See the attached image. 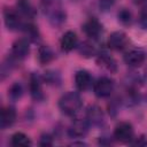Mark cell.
I'll return each instance as SVG.
<instances>
[{"mask_svg": "<svg viewBox=\"0 0 147 147\" xmlns=\"http://www.w3.org/2000/svg\"><path fill=\"white\" fill-rule=\"evenodd\" d=\"M41 9L52 26L59 28L65 22L67 14L60 0H41Z\"/></svg>", "mask_w": 147, "mask_h": 147, "instance_id": "6da1fadb", "label": "cell"}, {"mask_svg": "<svg viewBox=\"0 0 147 147\" xmlns=\"http://www.w3.org/2000/svg\"><path fill=\"white\" fill-rule=\"evenodd\" d=\"M82 98L77 92H67L59 100V108L68 116H72L78 113L82 107Z\"/></svg>", "mask_w": 147, "mask_h": 147, "instance_id": "7a4b0ae2", "label": "cell"}, {"mask_svg": "<svg viewBox=\"0 0 147 147\" xmlns=\"http://www.w3.org/2000/svg\"><path fill=\"white\" fill-rule=\"evenodd\" d=\"M94 94L98 98H107L114 91V82L113 79L108 77H101L99 78L93 86Z\"/></svg>", "mask_w": 147, "mask_h": 147, "instance_id": "3957f363", "label": "cell"}, {"mask_svg": "<svg viewBox=\"0 0 147 147\" xmlns=\"http://www.w3.org/2000/svg\"><path fill=\"white\" fill-rule=\"evenodd\" d=\"M3 20H5V24H6L7 29L10 31L21 30V29H23V26L25 24V23H23L18 11H16L14 9H9V8L3 11Z\"/></svg>", "mask_w": 147, "mask_h": 147, "instance_id": "277c9868", "label": "cell"}, {"mask_svg": "<svg viewBox=\"0 0 147 147\" xmlns=\"http://www.w3.org/2000/svg\"><path fill=\"white\" fill-rule=\"evenodd\" d=\"M114 138L119 142H130L133 139V127L127 122H122L114 130Z\"/></svg>", "mask_w": 147, "mask_h": 147, "instance_id": "5b68a950", "label": "cell"}, {"mask_svg": "<svg viewBox=\"0 0 147 147\" xmlns=\"http://www.w3.org/2000/svg\"><path fill=\"white\" fill-rule=\"evenodd\" d=\"M29 52H30V45H29L28 39H24V38L17 39L11 46V56L15 60L25 59Z\"/></svg>", "mask_w": 147, "mask_h": 147, "instance_id": "8992f818", "label": "cell"}, {"mask_svg": "<svg viewBox=\"0 0 147 147\" xmlns=\"http://www.w3.org/2000/svg\"><path fill=\"white\" fill-rule=\"evenodd\" d=\"M90 123L87 119H76L68 127V134L71 138H83L88 131Z\"/></svg>", "mask_w": 147, "mask_h": 147, "instance_id": "52a82bcc", "label": "cell"}, {"mask_svg": "<svg viewBox=\"0 0 147 147\" xmlns=\"http://www.w3.org/2000/svg\"><path fill=\"white\" fill-rule=\"evenodd\" d=\"M129 40L123 31H115L108 38V47L114 51H121L126 47Z\"/></svg>", "mask_w": 147, "mask_h": 147, "instance_id": "ba28073f", "label": "cell"}, {"mask_svg": "<svg viewBox=\"0 0 147 147\" xmlns=\"http://www.w3.org/2000/svg\"><path fill=\"white\" fill-rule=\"evenodd\" d=\"M83 31L91 39H98L102 33V24L96 18H90L84 23Z\"/></svg>", "mask_w": 147, "mask_h": 147, "instance_id": "9c48e42d", "label": "cell"}, {"mask_svg": "<svg viewBox=\"0 0 147 147\" xmlns=\"http://www.w3.org/2000/svg\"><path fill=\"white\" fill-rule=\"evenodd\" d=\"M42 78L38 75V74H32L30 76V83H29V87H30V94L31 96L39 101L44 98L42 94Z\"/></svg>", "mask_w": 147, "mask_h": 147, "instance_id": "30bf717a", "label": "cell"}, {"mask_svg": "<svg viewBox=\"0 0 147 147\" xmlns=\"http://www.w3.org/2000/svg\"><path fill=\"white\" fill-rule=\"evenodd\" d=\"M124 61L130 67H138L145 61V52L140 48H133L125 53Z\"/></svg>", "mask_w": 147, "mask_h": 147, "instance_id": "8fae6325", "label": "cell"}, {"mask_svg": "<svg viewBox=\"0 0 147 147\" xmlns=\"http://www.w3.org/2000/svg\"><path fill=\"white\" fill-rule=\"evenodd\" d=\"M86 119L90 123V125H101L103 122V113L101 108L96 105L90 106L86 111Z\"/></svg>", "mask_w": 147, "mask_h": 147, "instance_id": "7c38bea8", "label": "cell"}, {"mask_svg": "<svg viewBox=\"0 0 147 147\" xmlns=\"http://www.w3.org/2000/svg\"><path fill=\"white\" fill-rule=\"evenodd\" d=\"M77 44H78V38L74 31H67L62 36L60 41V45L63 52H71L74 48L77 47Z\"/></svg>", "mask_w": 147, "mask_h": 147, "instance_id": "4fadbf2b", "label": "cell"}, {"mask_svg": "<svg viewBox=\"0 0 147 147\" xmlns=\"http://www.w3.org/2000/svg\"><path fill=\"white\" fill-rule=\"evenodd\" d=\"M75 83H76V86L79 91H86L92 85V77H91L88 71L79 70L76 72Z\"/></svg>", "mask_w": 147, "mask_h": 147, "instance_id": "5bb4252c", "label": "cell"}, {"mask_svg": "<svg viewBox=\"0 0 147 147\" xmlns=\"http://www.w3.org/2000/svg\"><path fill=\"white\" fill-rule=\"evenodd\" d=\"M15 119H16V111L14 108H11V107L2 108L1 115H0V126L2 130L13 125Z\"/></svg>", "mask_w": 147, "mask_h": 147, "instance_id": "9a60e30c", "label": "cell"}, {"mask_svg": "<svg viewBox=\"0 0 147 147\" xmlns=\"http://www.w3.org/2000/svg\"><path fill=\"white\" fill-rule=\"evenodd\" d=\"M10 142H11L13 146H16V147H28V146L31 145V140L23 132H16V133H14L11 136Z\"/></svg>", "mask_w": 147, "mask_h": 147, "instance_id": "2e32d148", "label": "cell"}, {"mask_svg": "<svg viewBox=\"0 0 147 147\" xmlns=\"http://www.w3.org/2000/svg\"><path fill=\"white\" fill-rule=\"evenodd\" d=\"M54 57V53L53 51L48 47V46H40L39 51H38V60L41 64H46L49 63Z\"/></svg>", "mask_w": 147, "mask_h": 147, "instance_id": "e0dca14e", "label": "cell"}, {"mask_svg": "<svg viewBox=\"0 0 147 147\" xmlns=\"http://www.w3.org/2000/svg\"><path fill=\"white\" fill-rule=\"evenodd\" d=\"M98 63L105 68H107L110 71H115L116 70V62L106 53H101L98 56Z\"/></svg>", "mask_w": 147, "mask_h": 147, "instance_id": "ac0fdd59", "label": "cell"}, {"mask_svg": "<svg viewBox=\"0 0 147 147\" xmlns=\"http://www.w3.org/2000/svg\"><path fill=\"white\" fill-rule=\"evenodd\" d=\"M42 79L47 84L54 85V86H59L61 84V75L55 70H47L44 75Z\"/></svg>", "mask_w": 147, "mask_h": 147, "instance_id": "d6986e66", "label": "cell"}, {"mask_svg": "<svg viewBox=\"0 0 147 147\" xmlns=\"http://www.w3.org/2000/svg\"><path fill=\"white\" fill-rule=\"evenodd\" d=\"M8 95L13 101H17L18 99H21L22 95H23V86H22V84L21 83H14L10 86L9 91H8Z\"/></svg>", "mask_w": 147, "mask_h": 147, "instance_id": "ffe728a7", "label": "cell"}, {"mask_svg": "<svg viewBox=\"0 0 147 147\" xmlns=\"http://www.w3.org/2000/svg\"><path fill=\"white\" fill-rule=\"evenodd\" d=\"M25 34L28 36V38L32 41H37L38 38H39V32H38V29L36 28V25H33L32 23H25L23 29H22Z\"/></svg>", "mask_w": 147, "mask_h": 147, "instance_id": "44dd1931", "label": "cell"}, {"mask_svg": "<svg viewBox=\"0 0 147 147\" xmlns=\"http://www.w3.org/2000/svg\"><path fill=\"white\" fill-rule=\"evenodd\" d=\"M117 17H118V21H119L122 24H124V25H129V24H131V22H132V14H131V11H130L129 9H126V8H122V9L118 11Z\"/></svg>", "mask_w": 147, "mask_h": 147, "instance_id": "7402d4cb", "label": "cell"}, {"mask_svg": "<svg viewBox=\"0 0 147 147\" xmlns=\"http://www.w3.org/2000/svg\"><path fill=\"white\" fill-rule=\"evenodd\" d=\"M79 53L82 54V56L84 57H91L92 55H94L95 53V48L94 46L91 44V42H83L80 46H79Z\"/></svg>", "mask_w": 147, "mask_h": 147, "instance_id": "603a6c76", "label": "cell"}, {"mask_svg": "<svg viewBox=\"0 0 147 147\" xmlns=\"http://www.w3.org/2000/svg\"><path fill=\"white\" fill-rule=\"evenodd\" d=\"M18 10L21 14H23L24 16H28V17H32L34 15V10L33 8L31 7V5L26 1H21L18 3Z\"/></svg>", "mask_w": 147, "mask_h": 147, "instance_id": "cb8c5ba5", "label": "cell"}, {"mask_svg": "<svg viewBox=\"0 0 147 147\" xmlns=\"http://www.w3.org/2000/svg\"><path fill=\"white\" fill-rule=\"evenodd\" d=\"M139 24L142 29L147 30V6L144 7L139 15Z\"/></svg>", "mask_w": 147, "mask_h": 147, "instance_id": "d4e9b609", "label": "cell"}, {"mask_svg": "<svg viewBox=\"0 0 147 147\" xmlns=\"http://www.w3.org/2000/svg\"><path fill=\"white\" fill-rule=\"evenodd\" d=\"M116 2V0H99V7L101 10L107 11L108 9H110L114 3Z\"/></svg>", "mask_w": 147, "mask_h": 147, "instance_id": "484cf974", "label": "cell"}, {"mask_svg": "<svg viewBox=\"0 0 147 147\" xmlns=\"http://www.w3.org/2000/svg\"><path fill=\"white\" fill-rule=\"evenodd\" d=\"M52 144H53V139H52V137L49 136V134H42L41 137H40V140H39V145L40 146H52Z\"/></svg>", "mask_w": 147, "mask_h": 147, "instance_id": "4316f807", "label": "cell"}, {"mask_svg": "<svg viewBox=\"0 0 147 147\" xmlns=\"http://www.w3.org/2000/svg\"><path fill=\"white\" fill-rule=\"evenodd\" d=\"M130 144H131L132 146L144 147V146H147V139H146L144 136H141V137H139V138H136L134 140H131Z\"/></svg>", "mask_w": 147, "mask_h": 147, "instance_id": "83f0119b", "label": "cell"}, {"mask_svg": "<svg viewBox=\"0 0 147 147\" xmlns=\"http://www.w3.org/2000/svg\"><path fill=\"white\" fill-rule=\"evenodd\" d=\"M133 2L137 3V5H144V3L147 2V0H133Z\"/></svg>", "mask_w": 147, "mask_h": 147, "instance_id": "f1b7e54d", "label": "cell"}, {"mask_svg": "<svg viewBox=\"0 0 147 147\" xmlns=\"http://www.w3.org/2000/svg\"><path fill=\"white\" fill-rule=\"evenodd\" d=\"M142 79L145 80V82H147V68L144 70V72H142Z\"/></svg>", "mask_w": 147, "mask_h": 147, "instance_id": "f546056e", "label": "cell"}]
</instances>
